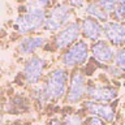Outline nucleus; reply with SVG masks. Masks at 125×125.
Returning <instances> with one entry per match:
<instances>
[{
  "instance_id": "423d86ee",
  "label": "nucleus",
  "mask_w": 125,
  "mask_h": 125,
  "mask_svg": "<svg viewBox=\"0 0 125 125\" xmlns=\"http://www.w3.org/2000/svg\"><path fill=\"white\" fill-rule=\"evenodd\" d=\"M86 95V78L81 70H76L72 74L69 82V89L66 93V102L70 104H76L82 100Z\"/></svg>"
},
{
  "instance_id": "4be33fe9",
  "label": "nucleus",
  "mask_w": 125,
  "mask_h": 125,
  "mask_svg": "<svg viewBox=\"0 0 125 125\" xmlns=\"http://www.w3.org/2000/svg\"><path fill=\"white\" fill-rule=\"evenodd\" d=\"M86 4V0H69V5L72 8H82Z\"/></svg>"
},
{
  "instance_id": "f257e3e1",
  "label": "nucleus",
  "mask_w": 125,
  "mask_h": 125,
  "mask_svg": "<svg viewBox=\"0 0 125 125\" xmlns=\"http://www.w3.org/2000/svg\"><path fill=\"white\" fill-rule=\"evenodd\" d=\"M68 87V73L65 69L57 68L52 70L46 80V83L42 87H38L35 91V98L41 103L51 100H59L62 95H65Z\"/></svg>"
},
{
  "instance_id": "20e7f679",
  "label": "nucleus",
  "mask_w": 125,
  "mask_h": 125,
  "mask_svg": "<svg viewBox=\"0 0 125 125\" xmlns=\"http://www.w3.org/2000/svg\"><path fill=\"white\" fill-rule=\"evenodd\" d=\"M89 57V46L83 41L74 42L72 46L68 47V50L62 53L61 62L65 68H74L80 66L87 60Z\"/></svg>"
},
{
  "instance_id": "412c9836",
  "label": "nucleus",
  "mask_w": 125,
  "mask_h": 125,
  "mask_svg": "<svg viewBox=\"0 0 125 125\" xmlns=\"http://www.w3.org/2000/svg\"><path fill=\"white\" fill-rule=\"evenodd\" d=\"M53 0H33L30 4L31 5H35V7H39V8H43V9H46L48 5H51V3H52Z\"/></svg>"
},
{
  "instance_id": "39448f33",
  "label": "nucleus",
  "mask_w": 125,
  "mask_h": 125,
  "mask_svg": "<svg viewBox=\"0 0 125 125\" xmlns=\"http://www.w3.org/2000/svg\"><path fill=\"white\" fill-rule=\"evenodd\" d=\"M81 35V22L73 21L65 25L62 29L59 30V33L55 37L53 44L57 50H65L69 46H72Z\"/></svg>"
},
{
  "instance_id": "7ed1b4c3",
  "label": "nucleus",
  "mask_w": 125,
  "mask_h": 125,
  "mask_svg": "<svg viewBox=\"0 0 125 125\" xmlns=\"http://www.w3.org/2000/svg\"><path fill=\"white\" fill-rule=\"evenodd\" d=\"M72 18H73L72 7L61 3L56 4L48 12H46V20L43 27L48 31H59L65 25H68L72 21Z\"/></svg>"
},
{
  "instance_id": "0eeeda50",
  "label": "nucleus",
  "mask_w": 125,
  "mask_h": 125,
  "mask_svg": "<svg viewBox=\"0 0 125 125\" xmlns=\"http://www.w3.org/2000/svg\"><path fill=\"white\" fill-rule=\"evenodd\" d=\"M46 66L44 59L39 56H33L26 61L25 66H23V73L22 76L25 78V81L29 85H35L38 83V81L42 78L43 70Z\"/></svg>"
},
{
  "instance_id": "1a4fd4ad",
  "label": "nucleus",
  "mask_w": 125,
  "mask_h": 125,
  "mask_svg": "<svg viewBox=\"0 0 125 125\" xmlns=\"http://www.w3.org/2000/svg\"><path fill=\"white\" fill-rule=\"evenodd\" d=\"M86 95L90 100L107 103V102H111L117 96V90L115 87H111V86L89 85L86 86Z\"/></svg>"
},
{
  "instance_id": "f3484780",
  "label": "nucleus",
  "mask_w": 125,
  "mask_h": 125,
  "mask_svg": "<svg viewBox=\"0 0 125 125\" xmlns=\"http://www.w3.org/2000/svg\"><path fill=\"white\" fill-rule=\"evenodd\" d=\"M62 124L64 125H83V120H82V117L80 115L72 113V115L65 117V120L62 121Z\"/></svg>"
},
{
  "instance_id": "4468645a",
  "label": "nucleus",
  "mask_w": 125,
  "mask_h": 125,
  "mask_svg": "<svg viewBox=\"0 0 125 125\" xmlns=\"http://www.w3.org/2000/svg\"><path fill=\"white\" fill-rule=\"evenodd\" d=\"M85 12L90 17L95 18L98 21H102V22L108 21V18H109V13L107 10H104L98 1H89L87 4H85Z\"/></svg>"
},
{
  "instance_id": "2eb2a0df",
  "label": "nucleus",
  "mask_w": 125,
  "mask_h": 125,
  "mask_svg": "<svg viewBox=\"0 0 125 125\" xmlns=\"http://www.w3.org/2000/svg\"><path fill=\"white\" fill-rule=\"evenodd\" d=\"M112 13L117 21L125 20V0H116V5Z\"/></svg>"
},
{
  "instance_id": "b1692460",
  "label": "nucleus",
  "mask_w": 125,
  "mask_h": 125,
  "mask_svg": "<svg viewBox=\"0 0 125 125\" xmlns=\"http://www.w3.org/2000/svg\"><path fill=\"white\" fill-rule=\"evenodd\" d=\"M124 26H125V20H124Z\"/></svg>"
},
{
  "instance_id": "ddd939ff",
  "label": "nucleus",
  "mask_w": 125,
  "mask_h": 125,
  "mask_svg": "<svg viewBox=\"0 0 125 125\" xmlns=\"http://www.w3.org/2000/svg\"><path fill=\"white\" fill-rule=\"evenodd\" d=\"M46 39L43 37H38V35H33V37H27L25 39H22L18 44V51L22 55H29L33 53L34 51H37L38 48L44 46Z\"/></svg>"
},
{
  "instance_id": "9d476101",
  "label": "nucleus",
  "mask_w": 125,
  "mask_h": 125,
  "mask_svg": "<svg viewBox=\"0 0 125 125\" xmlns=\"http://www.w3.org/2000/svg\"><path fill=\"white\" fill-rule=\"evenodd\" d=\"M85 109L90 115L102 119L104 123H112L115 120V109H113V107L109 104H104L103 102H94V100L86 102Z\"/></svg>"
},
{
  "instance_id": "f03ea898",
  "label": "nucleus",
  "mask_w": 125,
  "mask_h": 125,
  "mask_svg": "<svg viewBox=\"0 0 125 125\" xmlns=\"http://www.w3.org/2000/svg\"><path fill=\"white\" fill-rule=\"evenodd\" d=\"M44 20L46 10L43 8L29 4L26 10H22V13L17 17L14 27L20 34H27L41 29L44 25Z\"/></svg>"
},
{
  "instance_id": "aec40b11",
  "label": "nucleus",
  "mask_w": 125,
  "mask_h": 125,
  "mask_svg": "<svg viewBox=\"0 0 125 125\" xmlns=\"http://www.w3.org/2000/svg\"><path fill=\"white\" fill-rule=\"evenodd\" d=\"M83 125H105V124H104V121L102 119H99V117L90 116V117H87V119L85 120Z\"/></svg>"
},
{
  "instance_id": "a211bd4d",
  "label": "nucleus",
  "mask_w": 125,
  "mask_h": 125,
  "mask_svg": "<svg viewBox=\"0 0 125 125\" xmlns=\"http://www.w3.org/2000/svg\"><path fill=\"white\" fill-rule=\"evenodd\" d=\"M98 3L108 13H112L113 9H115V5H116V0H98Z\"/></svg>"
},
{
  "instance_id": "6e6552de",
  "label": "nucleus",
  "mask_w": 125,
  "mask_h": 125,
  "mask_svg": "<svg viewBox=\"0 0 125 125\" xmlns=\"http://www.w3.org/2000/svg\"><path fill=\"white\" fill-rule=\"evenodd\" d=\"M103 34L113 46L121 47L125 44V26L117 21H105L103 25Z\"/></svg>"
},
{
  "instance_id": "dca6fc26",
  "label": "nucleus",
  "mask_w": 125,
  "mask_h": 125,
  "mask_svg": "<svg viewBox=\"0 0 125 125\" xmlns=\"http://www.w3.org/2000/svg\"><path fill=\"white\" fill-rule=\"evenodd\" d=\"M113 64L117 65L125 73V48H120L119 51H116V52H115Z\"/></svg>"
},
{
  "instance_id": "5701e85b",
  "label": "nucleus",
  "mask_w": 125,
  "mask_h": 125,
  "mask_svg": "<svg viewBox=\"0 0 125 125\" xmlns=\"http://www.w3.org/2000/svg\"><path fill=\"white\" fill-rule=\"evenodd\" d=\"M50 125H64V124H62V121H60L59 119H52L50 121Z\"/></svg>"
},
{
  "instance_id": "6ab92c4d",
  "label": "nucleus",
  "mask_w": 125,
  "mask_h": 125,
  "mask_svg": "<svg viewBox=\"0 0 125 125\" xmlns=\"http://www.w3.org/2000/svg\"><path fill=\"white\" fill-rule=\"evenodd\" d=\"M107 70H108V73L111 74L112 77H115V78H120V77H123L124 74H125L123 70H121L117 65H115V64L111 65V66H108V69H107Z\"/></svg>"
},
{
  "instance_id": "f8f14e48",
  "label": "nucleus",
  "mask_w": 125,
  "mask_h": 125,
  "mask_svg": "<svg viewBox=\"0 0 125 125\" xmlns=\"http://www.w3.org/2000/svg\"><path fill=\"white\" fill-rule=\"evenodd\" d=\"M81 34L90 41H98L103 35V25L93 17H86L81 21Z\"/></svg>"
},
{
  "instance_id": "9b49d317",
  "label": "nucleus",
  "mask_w": 125,
  "mask_h": 125,
  "mask_svg": "<svg viewBox=\"0 0 125 125\" xmlns=\"http://www.w3.org/2000/svg\"><path fill=\"white\" fill-rule=\"evenodd\" d=\"M115 48L109 46L105 41H95V43L91 46V55L100 64H109L113 61L115 57Z\"/></svg>"
}]
</instances>
